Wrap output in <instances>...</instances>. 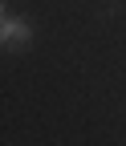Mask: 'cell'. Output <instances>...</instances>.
I'll return each mask as SVG.
<instances>
[{
	"mask_svg": "<svg viewBox=\"0 0 126 146\" xmlns=\"http://www.w3.org/2000/svg\"><path fill=\"white\" fill-rule=\"evenodd\" d=\"M29 36H33L29 21H16V16L0 21V45H4V49H25V45H29Z\"/></svg>",
	"mask_w": 126,
	"mask_h": 146,
	"instance_id": "1",
	"label": "cell"
},
{
	"mask_svg": "<svg viewBox=\"0 0 126 146\" xmlns=\"http://www.w3.org/2000/svg\"><path fill=\"white\" fill-rule=\"evenodd\" d=\"M0 21H4V4H0Z\"/></svg>",
	"mask_w": 126,
	"mask_h": 146,
	"instance_id": "2",
	"label": "cell"
}]
</instances>
